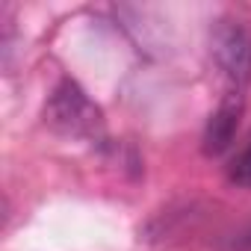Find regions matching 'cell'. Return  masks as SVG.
Here are the masks:
<instances>
[{
  "mask_svg": "<svg viewBox=\"0 0 251 251\" xmlns=\"http://www.w3.org/2000/svg\"><path fill=\"white\" fill-rule=\"evenodd\" d=\"M242 109H245V98L242 92H227V98L219 103V109L210 115L207 127H204V154L216 157V154H225L236 136V127H239V118H242Z\"/></svg>",
  "mask_w": 251,
  "mask_h": 251,
  "instance_id": "3957f363",
  "label": "cell"
},
{
  "mask_svg": "<svg viewBox=\"0 0 251 251\" xmlns=\"http://www.w3.org/2000/svg\"><path fill=\"white\" fill-rule=\"evenodd\" d=\"M219 251H251V225H242L227 236H222Z\"/></svg>",
  "mask_w": 251,
  "mask_h": 251,
  "instance_id": "5b68a950",
  "label": "cell"
},
{
  "mask_svg": "<svg viewBox=\"0 0 251 251\" xmlns=\"http://www.w3.org/2000/svg\"><path fill=\"white\" fill-rule=\"evenodd\" d=\"M227 177H230L236 186L251 189V142L233 157V163H230V169H227Z\"/></svg>",
  "mask_w": 251,
  "mask_h": 251,
  "instance_id": "277c9868",
  "label": "cell"
},
{
  "mask_svg": "<svg viewBox=\"0 0 251 251\" xmlns=\"http://www.w3.org/2000/svg\"><path fill=\"white\" fill-rule=\"evenodd\" d=\"M213 59L233 89L242 92L251 83V30L242 21H219L213 30Z\"/></svg>",
  "mask_w": 251,
  "mask_h": 251,
  "instance_id": "7a4b0ae2",
  "label": "cell"
},
{
  "mask_svg": "<svg viewBox=\"0 0 251 251\" xmlns=\"http://www.w3.org/2000/svg\"><path fill=\"white\" fill-rule=\"evenodd\" d=\"M45 121L56 133H65V136H80V139H92L100 133L103 127V118H100V109L86 98V92L71 83V80H62L48 106H45Z\"/></svg>",
  "mask_w": 251,
  "mask_h": 251,
  "instance_id": "6da1fadb",
  "label": "cell"
}]
</instances>
